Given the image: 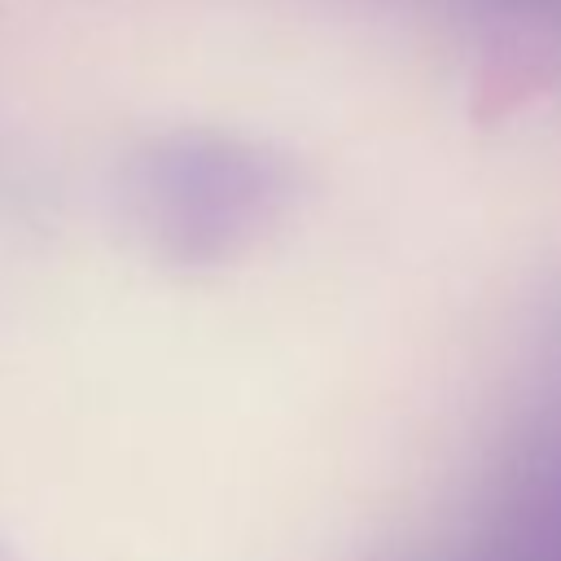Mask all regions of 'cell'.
Masks as SVG:
<instances>
[]
</instances>
